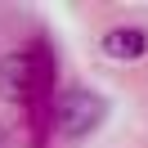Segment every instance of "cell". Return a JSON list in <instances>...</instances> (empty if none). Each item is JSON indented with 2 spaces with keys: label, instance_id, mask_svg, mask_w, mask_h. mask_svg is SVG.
I'll use <instances>...</instances> for the list:
<instances>
[{
  "label": "cell",
  "instance_id": "cell-1",
  "mask_svg": "<svg viewBox=\"0 0 148 148\" xmlns=\"http://www.w3.org/2000/svg\"><path fill=\"white\" fill-rule=\"evenodd\" d=\"M54 81V63L45 58V49H9L0 58V99H32L40 85Z\"/></svg>",
  "mask_w": 148,
  "mask_h": 148
},
{
  "label": "cell",
  "instance_id": "cell-2",
  "mask_svg": "<svg viewBox=\"0 0 148 148\" xmlns=\"http://www.w3.org/2000/svg\"><path fill=\"white\" fill-rule=\"evenodd\" d=\"M103 117H108V99L94 90H63L54 99V130L63 139H81L90 130H99Z\"/></svg>",
  "mask_w": 148,
  "mask_h": 148
},
{
  "label": "cell",
  "instance_id": "cell-3",
  "mask_svg": "<svg viewBox=\"0 0 148 148\" xmlns=\"http://www.w3.org/2000/svg\"><path fill=\"white\" fill-rule=\"evenodd\" d=\"M103 54L117 58V63H135V58L148 54V36L139 27H112L108 36H103Z\"/></svg>",
  "mask_w": 148,
  "mask_h": 148
},
{
  "label": "cell",
  "instance_id": "cell-4",
  "mask_svg": "<svg viewBox=\"0 0 148 148\" xmlns=\"http://www.w3.org/2000/svg\"><path fill=\"white\" fill-rule=\"evenodd\" d=\"M0 148H9V126L0 121Z\"/></svg>",
  "mask_w": 148,
  "mask_h": 148
}]
</instances>
